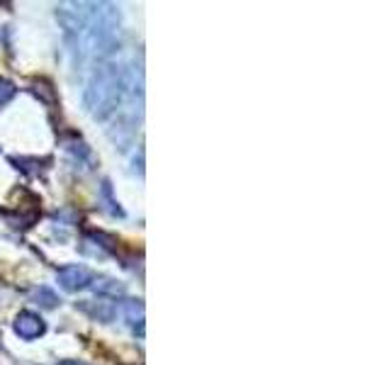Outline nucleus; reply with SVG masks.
<instances>
[{"label":"nucleus","mask_w":389,"mask_h":365,"mask_svg":"<svg viewBox=\"0 0 389 365\" xmlns=\"http://www.w3.org/2000/svg\"><path fill=\"white\" fill-rule=\"evenodd\" d=\"M57 219L59 221H66V224H76V221H78V212L71 210V207H66V210L57 212Z\"/></svg>","instance_id":"obj_13"},{"label":"nucleus","mask_w":389,"mask_h":365,"mask_svg":"<svg viewBox=\"0 0 389 365\" xmlns=\"http://www.w3.org/2000/svg\"><path fill=\"white\" fill-rule=\"evenodd\" d=\"M95 241H100V246L105 248V251H114V239L112 237H108V234H103V232H92L90 234Z\"/></svg>","instance_id":"obj_12"},{"label":"nucleus","mask_w":389,"mask_h":365,"mask_svg":"<svg viewBox=\"0 0 389 365\" xmlns=\"http://www.w3.org/2000/svg\"><path fill=\"white\" fill-rule=\"evenodd\" d=\"M100 195H103V200H105V210L110 212V215H114V217H122L124 212L119 210V205L114 202V197H112V186H110V180H103V188H100Z\"/></svg>","instance_id":"obj_7"},{"label":"nucleus","mask_w":389,"mask_h":365,"mask_svg":"<svg viewBox=\"0 0 389 365\" xmlns=\"http://www.w3.org/2000/svg\"><path fill=\"white\" fill-rule=\"evenodd\" d=\"M90 280H92L90 270H86V268H81V266H66L59 270V285H61L66 293H76V290L88 288Z\"/></svg>","instance_id":"obj_3"},{"label":"nucleus","mask_w":389,"mask_h":365,"mask_svg":"<svg viewBox=\"0 0 389 365\" xmlns=\"http://www.w3.org/2000/svg\"><path fill=\"white\" fill-rule=\"evenodd\" d=\"M124 100V71L119 63L100 61L92 68L90 78L86 83V93H83V103H86L88 112L95 119H108L119 110Z\"/></svg>","instance_id":"obj_2"},{"label":"nucleus","mask_w":389,"mask_h":365,"mask_svg":"<svg viewBox=\"0 0 389 365\" xmlns=\"http://www.w3.org/2000/svg\"><path fill=\"white\" fill-rule=\"evenodd\" d=\"M15 331L22 339H37L44 334V322L34 312H20L15 319Z\"/></svg>","instance_id":"obj_4"},{"label":"nucleus","mask_w":389,"mask_h":365,"mask_svg":"<svg viewBox=\"0 0 389 365\" xmlns=\"http://www.w3.org/2000/svg\"><path fill=\"white\" fill-rule=\"evenodd\" d=\"M34 299L46 309H52V307H57V304H59V297L49 288H37L34 290Z\"/></svg>","instance_id":"obj_9"},{"label":"nucleus","mask_w":389,"mask_h":365,"mask_svg":"<svg viewBox=\"0 0 389 365\" xmlns=\"http://www.w3.org/2000/svg\"><path fill=\"white\" fill-rule=\"evenodd\" d=\"M119 44V12L112 3H92L90 20L73 44L76 61H105Z\"/></svg>","instance_id":"obj_1"},{"label":"nucleus","mask_w":389,"mask_h":365,"mask_svg":"<svg viewBox=\"0 0 389 365\" xmlns=\"http://www.w3.org/2000/svg\"><path fill=\"white\" fill-rule=\"evenodd\" d=\"M122 314H124V319H127L129 324L141 329V324H143V304L139 302V299H127V302H122Z\"/></svg>","instance_id":"obj_6"},{"label":"nucleus","mask_w":389,"mask_h":365,"mask_svg":"<svg viewBox=\"0 0 389 365\" xmlns=\"http://www.w3.org/2000/svg\"><path fill=\"white\" fill-rule=\"evenodd\" d=\"M81 309L86 314H90L92 319H97V322H112L114 319V302H110V299H97V302H81Z\"/></svg>","instance_id":"obj_5"},{"label":"nucleus","mask_w":389,"mask_h":365,"mask_svg":"<svg viewBox=\"0 0 389 365\" xmlns=\"http://www.w3.org/2000/svg\"><path fill=\"white\" fill-rule=\"evenodd\" d=\"M12 95H15V86L8 78H0V105H6Z\"/></svg>","instance_id":"obj_11"},{"label":"nucleus","mask_w":389,"mask_h":365,"mask_svg":"<svg viewBox=\"0 0 389 365\" xmlns=\"http://www.w3.org/2000/svg\"><path fill=\"white\" fill-rule=\"evenodd\" d=\"M59 365H81L78 360H63V363H59Z\"/></svg>","instance_id":"obj_14"},{"label":"nucleus","mask_w":389,"mask_h":365,"mask_svg":"<svg viewBox=\"0 0 389 365\" xmlns=\"http://www.w3.org/2000/svg\"><path fill=\"white\" fill-rule=\"evenodd\" d=\"M92 290H95V293H100V295H114V297L124 293V288H122V285H119V283H114V280H108V278H103V280H95V283H92Z\"/></svg>","instance_id":"obj_8"},{"label":"nucleus","mask_w":389,"mask_h":365,"mask_svg":"<svg viewBox=\"0 0 389 365\" xmlns=\"http://www.w3.org/2000/svg\"><path fill=\"white\" fill-rule=\"evenodd\" d=\"M34 93L37 95H41V98L46 100V103H57V95H54V90H52V86L49 83H44V81H37L34 83Z\"/></svg>","instance_id":"obj_10"}]
</instances>
